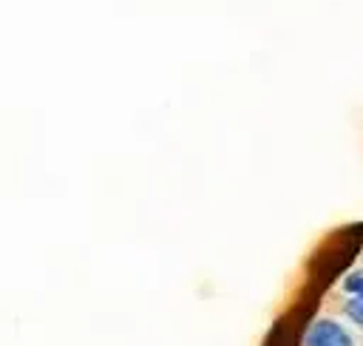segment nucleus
I'll list each match as a JSON object with an SVG mask.
<instances>
[{
    "label": "nucleus",
    "instance_id": "obj_1",
    "mask_svg": "<svg viewBox=\"0 0 363 346\" xmlns=\"http://www.w3.org/2000/svg\"><path fill=\"white\" fill-rule=\"evenodd\" d=\"M303 346H354L352 335L332 318H318L303 335Z\"/></svg>",
    "mask_w": 363,
    "mask_h": 346
},
{
    "label": "nucleus",
    "instance_id": "obj_2",
    "mask_svg": "<svg viewBox=\"0 0 363 346\" xmlns=\"http://www.w3.org/2000/svg\"><path fill=\"white\" fill-rule=\"evenodd\" d=\"M343 312H346L349 320H354V323L363 329V298H349V301L343 303Z\"/></svg>",
    "mask_w": 363,
    "mask_h": 346
},
{
    "label": "nucleus",
    "instance_id": "obj_3",
    "mask_svg": "<svg viewBox=\"0 0 363 346\" xmlns=\"http://www.w3.org/2000/svg\"><path fill=\"white\" fill-rule=\"evenodd\" d=\"M343 289L352 295V298H363V272H349L343 278Z\"/></svg>",
    "mask_w": 363,
    "mask_h": 346
}]
</instances>
